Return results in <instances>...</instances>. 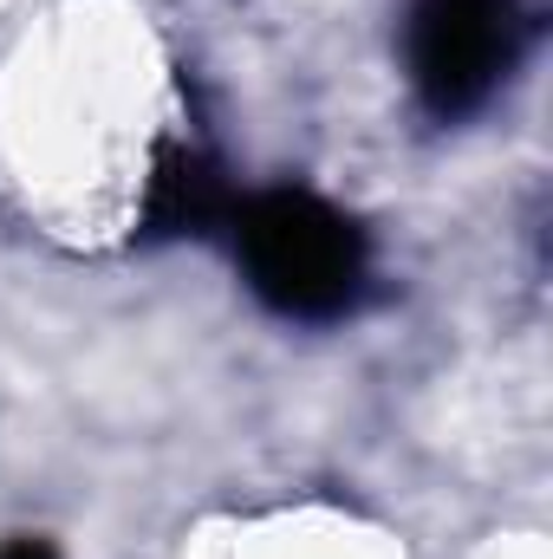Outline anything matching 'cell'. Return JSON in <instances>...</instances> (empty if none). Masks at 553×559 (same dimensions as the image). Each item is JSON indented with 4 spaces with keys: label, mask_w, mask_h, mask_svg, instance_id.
<instances>
[{
    "label": "cell",
    "mask_w": 553,
    "mask_h": 559,
    "mask_svg": "<svg viewBox=\"0 0 553 559\" xmlns=\"http://www.w3.org/2000/svg\"><path fill=\"white\" fill-rule=\"evenodd\" d=\"M228 222H235L242 267L274 312H286V319H345L365 299L372 254H365V235L339 209L280 189V195L242 202Z\"/></svg>",
    "instance_id": "obj_1"
},
{
    "label": "cell",
    "mask_w": 553,
    "mask_h": 559,
    "mask_svg": "<svg viewBox=\"0 0 553 559\" xmlns=\"http://www.w3.org/2000/svg\"><path fill=\"white\" fill-rule=\"evenodd\" d=\"M0 559H52V540H33V534H20V540H7Z\"/></svg>",
    "instance_id": "obj_3"
},
{
    "label": "cell",
    "mask_w": 553,
    "mask_h": 559,
    "mask_svg": "<svg viewBox=\"0 0 553 559\" xmlns=\"http://www.w3.org/2000/svg\"><path fill=\"white\" fill-rule=\"evenodd\" d=\"M541 26L534 0H416L411 79L436 118L482 111Z\"/></svg>",
    "instance_id": "obj_2"
}]
</instances>
